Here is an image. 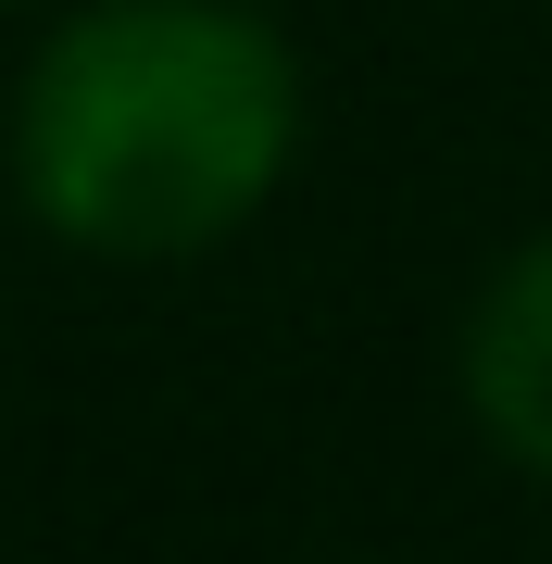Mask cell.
Here are the masks:
<instances>
[{"label": "cell", "mask_w": 552, "mask_h": 564, "mask_svg": "<svg viewBox=\"0 0 552 564\" xmlns=\"http://www.w3.org/2000/svg\"><path fill=\"white\" fill-rule=\"evenodd\" d=\"M302 139L289 39L239 0H101L39 51L13 163L51 239L113 263L214 251L264 214Z\"/></svg>", "instance_id": "6da1fadb"}, {"label": "cell", "mask_w": 552, "mask_h": 564, "mask_svg": "<svg viewBox=\"0 0 552 564\" xmlns=\"http://www.w3.org/2000/svg\"><path fill=\"white\" fill-rule=\"evenodd\" d=\"M465 402L528 477H552V239H528L490 276V302L465 326Z\"/></svg>", "instance_id": "7a4b0ae2"}]
</instances>
